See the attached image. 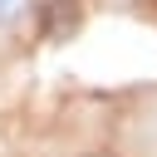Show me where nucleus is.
Wrapping results in <instances>:
<instances>
[{
	"mask_svg": "<svg viewBox=\"0 0 157 157\" xmlns=\"http://www.w3.org/2000/svg\"><path fill=\"white\" fill-rule=\"evenodd\" d=\"M29 5H34V0H0V34L20 29V25H25V15H29Z\"/></svg>",
	"mask_w": 157,
	"mask_h": 157,
	"instance_id": "nucleus-1",
	"label": "nucleus"
}]
</instances>
